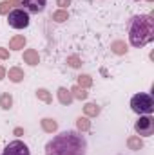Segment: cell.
<instances>
[{
    "instance_id": "6da1fadb",
    "label": "cell",
    "mask_w": 154,
    "mask_h": 155,
    "mask_svg": "<svg viewBox=\"0 0 154 155\" xmlns=\"http://www.w3.org/2000/svg\"><path fill=\"white\" fill-rule=\"evenodd\" d=\"M44 152L45 155H87V139L78 130H64L45 143Z\"/></svg>"
},
{
    "instance_id": "5b68a950",
    "label": "cell",
    "mask_w": 154,
    "mask_h": 155,
    "mask_svg": "<svg viewBox=\"0 0 154 155\" xmlns=\"http://www.w3.org/2000/svg\"><path fill=\"white\" fill-rule=\"evenodd\" d=\"M134 132L140 137H151L154 134V117L152 116H140L134 123Z\"/></svg>"
},
{
    "instance_id": "603a6c76",
    "label": "cell",
    "mask_w": 154,
    "mask_h": 155,
    "mask_svg": "<svg viewBox=\"0 0 154 155\" xmlns=\"http://www.w3.org/2000/svg\"><path fill=\"white\" fill-rule=\"evenodd\" d=\"M13 9V4L9 2V0H2L0 2V15L2 16H7V13Z\"/></svg>"
},
{
    "instance_id": "e0dca14e",
    "label": "cell",
    "mask_w": 154,
    "mask_h": 155,
    "mask_svg": "<svg viewBox=\"0 0 154 155\" xmlns=\"http://www.w3.org/2000/svg\"><path fill=\"white\" fill-rule=\"evenodd\" d=\"M91 128H93V123H91V119H89V117L80 116L76 119V130H78V132L85 134V132H91Z\"/></svg>"
},
{
    "instance_id": "9a60e30c",
    "label": "cell",
    "mask_w": 154,
    "mask_h": 155,
    "mask_svg": "<svg viewBox=\"0 0 154 155\" xmlns=\"http://www.w3.org/2000/svg\"><path fill=\"white\" fill-rule=\"evenodd\" d=\"M143 146H145L143 137H140V135H129V137H127V148H129V150L140 152V150H143Z\"/></svg>"
},
{
    "instance_id": "ba28073f",
    "label": "cell",
    "mask_w": 154,
    "mask_h": 155,
    "mask_svg": "<svg viewBox=\"0 0 154 155\" xmlns=\"http://www.w3.org/2000/svg\"><path fill=\"white\" fill-rule=\"evenodd\" d=\"M56 99L62 107H71L73 101H75V97H73V94L67 87H58L56 88Z\"/></svg>"
},
{
    "instance_id": "9c48e42d",
    "label": "cell",
    "mask_w": 154,
    "mask_h": 155,
    "mask_svg": "<svg viewBox=\"0 0 154 155\" xmlns=\"http://www.w3.org/2000/svg\"><path fill=\"white\" fill-rule=\"evenodd\" d=\"M22 60L24 63H27L29 67H37L40 63V54L37 49H24V54H22Z\"/></svg>"
},
{
    "instance_id": "1f68e13d",
    "label": "cell",
    "mask_w": 154,
    "mask_h": 155,
    "mask_svg": "<svg viewBox=\"0 0 154 155\" xmlns=\"http://www.w3.org/2000/svg\"><path fill=\"white\" fill-rule=\"evenodd\" d=\"M120 155H121V153H120Z\"/></svg>"
},
{
    "instance_id": "ffe728a7",
    "label": "cell",
    "mask_w": 154,
    "mask_h": 155,
    "mask_svg": "<svg viewBox=\"0 0 154 155\" xmlns=\"http://www.w3.org/2000/svg\"><path fill=\"white\" fill-rule=\"evenodd\" d=\"M71 94H73V97L75 99H80V101H85L87 97H89V92L85 90V88H82V87H78V85H73L71 88Z\"/></svg>"
},
{
    "instance_id": "277c9868",
    "label": "cell",
    "mask_w": 154,
    "mask_h": 155,
    "mask_svg": "<svg viewBox=\"0 0 154 155\" xmlns=\"http://www.w3.org/2000/svg\"><path fill=\"white\" fill-rule=\"evenodd\" d=\"M7 24L13 29H26L31 24V16L24 7H13L7 13Z\"/></svg>"
},
{
    "instance_id": "4fadbf2b",
    "label": "cell",
    "mask_w": 154,
    "mask_h": 155,
    "mask_svg": "<svg viewBox=\"0 0 154 155\" xmlns=\"http://www.w3.org/2000/svg\"><path fill=\"white\" fill-rule=\"evenodd\" d=\"M27 45V38L24 35H15L13 38L9 40V51H24Z\"/></svg>"
},
{
    "instance_id": "8992f818",
    "label": "cell",
    "mask_w": 154,
    "mask_h": 155,
    "mask_svg": "<svg viewBox=\"0 0 154 155\" xmlns=\"http://www.w3.org/2000/svg\"><path fill=\"white\" fill-rule=\"evenodd\" d=\"M2 155H31V150H29V146H27L24 141L15 139V141H11L9 144H5Z\"/></svg>"
},
{
    "instance_id": "484cf974",
    "label": "cell",
    "mask_w": 154,
    "mask_h": 155,
    "mask_svg": "<svg viewBox=\"0 0 154 155\" xmlns=\"http://www.w3.org/2000/svg\"><path fill=\"white\" fill-rule=\"evenodd\" d=\"M13 135H16V137H22V135H24V128H22V126H16V128H13Z\"/></svg>"
},
{
    "instance_id": "f1b7e54d",
    "label": "cell",
    "mask_w": 154,
    "mask_h": 155,
    "mask_svg": "<svg viewBox=\"0 0 154 155\" xmlns=\"http://www.w3.org/2000/svg\"><path fill=\"white\" fill-rule=\"evenodd\" d=\"M145 2H149V4H152V2H154V0H145Z\"/></svg>"
},
{
    "instance_id": "5bb4252c",
    "label": "cell",
    "mask_w": 154,
    "mask_h": 155,
    "mask_svg": "<svg viewBox=\"0 0 154 155\" xmlns=\"http://www.w3.org/2000/svg\"><path fill=\"white\" fill-rule=\"evenodd\" d=\"M100 114H102V107H100L98 103L89 101V103H85V105H83V116H85V117L93 119V117H98Z\"/></svg>"
},
{
    "instance_id": "44dd1931",
    "label": "cell",
    "mask_w": 154,
    "mask_h": 155,
    "mask_svg": "<svg viewBox=\"0 0 154 155\" xmlns=\"http://www.w3.org/2000/svg\"><path fill=\"white\" fill-rule=\"evenodd\" d=\"M76 85L82 87V88H85V90H89L93 87V76H89V74H80V76H76Z\"/></svg>"
},
{
    "instance_id": "83f0119b",
    "label": "cell",
    "mask_w": 154,
    "mask_h": 155,
    "mask_svg": "<svg viewBox=\"0 0 154 155\" xmlns=\"http://www.w3.org/2000/svg\"><path fill=\"white\" fill-rule=\"evenodd\" d=\"M11 4H13V7H18V5H22V0H9Z\"/></svg>"
},
{
    "instance_id": "ac0fdd59",
    "label": "cell",
    "mask_w": 154,
    "mask_h": 155,
    "mask_svg": "<svg viewBox=\"0 0 154 155\" xmlns=\"http://www.w3.org/2000/svg\"><path fill=\"white\" fill-rule=\"evenodd\" d=\"M51 20L56 22V24L67 22V20H69V11H67V9H56V11L51 13Z\"/></svg>"
},
{
    "instance_id": "4dcf8cb0",
    "label": "cell",
    "mask_w": 154,
    "mask_h": 155,
    "mask_svg": "<svg viewBox=\"0 0 154 155\" xmlns=\"http://www.w3.org/2000/svg\"><path fill=\"white\" fill-rule=\"evenodd\" d=\"M0 155H2V153H0Z\"/></svg>"
},
{
    "instance_id": "7c38bea8",
    "label": "cell",
    "mask_w": 154,
    "mask_h": 155,
    "mask_svg": "<svg viewBox=\"0 0 154 155\" xmlns=\"http://www.w3.org/2000/svg\"><path fill=\"white\" fill-rule=\"evenodd\" d=\"M111 52L116 54V56H125L127 52H129V43L125 41V40H114V41H111Z\"/></svg>"
},
{
    "instance_id": "2e32d148",
    "label": "cell",
    "mask_w": 154,
    "mask_h": 155,
    "mask_svg": "<svg viewBox=\"0 0 154 155\" xmlns=\"http://www.w3.org/2000/svg\"><path fill=\"white\" fill-rule=\"evenodd\" d=\"M35 96H37V99L42 101V103H45V105H53V94L47 90V88H44V87H40L35 90Z\"/></svg>"
},
{
    "instance_id": "52a82bcc",
    "label": "cell",
    "mask_w": 154,
    "mask_h": 155,
    "mask_svg": "<svg viewBox=\"0 0 154 155\" xmlns=\"http://www.w3.org/2000/svg\"><path fill=\"white\" fill-rule=\"evenodd\" d=\"M22 5L24 9L31 15H38L45 11V5H47V0H22Z\"/></svg>"
},
{
    "instance_id": "7a4b0ae2",
    "label": "cell",
    "mask_w": 154,
    "mask_h": 155,
    "mask_svg": "<svg viewBox=\"0 0 154 155\" xmlns=\"http://www.w3.org/2000/svg\"><path fill=\"white\" fill-rule=\"evenodd\" d=\"M129 45L142 49L154 41V16L152 15H134L127 22Z\"/></svg>"
},
{
    "instance_id": "3957f363",
    "label": "cell",
    "mask_w": 154,
    "mask_h": 155,
    "mask_svg": "<svg viewBox=\"0 0 154 155\" xmlns=\"http://www.w3.org/2000/svg\"><path fill=\"white\" fill-rule=\"evenodd\" d=\"M131 110L138 116H152L154 112V97L152 94L138 92L131 97Z\"/></svg>"
},
{
    "instance_id": "8fae6325",
    "label": "cell",
    "mask_w": 154,
    "mask_h": 155,
    "mask_svg": "<svg viewBox=\"0 0 154 155\" xmlns=\"http://www.w3.org/2000/svg\"><path fill=\"white\" fill-rule=\"evenodd\" d=\"M5 78L11 81V83H22L24 81V69L22 67H18V65H15V67H9V71L5 72Z\"/></svg>"
},
{
    "instance_id": "4316f807",
    "label": "cell",
    "mask_w": 154,
    "mask_h": 155,
    "mask_svg": "<svg viewBox=\"0 0 154 155\" xmlns=\"http://www.w3.org/2000/svg\"><path fill=\"white\" fill-rule=\"evenodd\" d=\"M5 72H7V69H5L4 65H0V81L5 79Z\"/></svg>"
},
{
    "instance_id": "cb8c5ba5",
    "label": "cell",
    "mask_w": 154,
    "mask_h": 155,
    "mask_svg": "<svg viewBox=\"0 0 154 155\" xmlns=\"http://www.w3.org/2000/svg\"><path fill=\"white\" fill-rule=\"evenodd\" d=\"M9 56H11V51H9L7 47H0V61L9 60Z\"/></svg>"
},
{
    "instance_id": "7402d4cb",
    "label": "cell",
    "mask_w": 154,
    "mask_h": 155,
    "mask_svg": "<svg viewBox=\"0 0 154 155\" xmlns=\"http://www.w3.org/2000/svg\"><path fill=\"white\" fill-rule=\"evenodd\" d=\"M65 63H67L69 69H82V65H83V61H82V58L78 54H69L65 58Z\"/></svg>"
},
{
    "instance_id": "f546056e",
    "label": "cell",
    "mask_w": 154,
    "mask_h": 155,
    "mask_svg": "<svg viewBox=\"0 0 154 155\" xmlns=\"http://www.w3.org/2000/svg\"><path fill=\"white\" fill-rule=\"evenodd\" d=\"M134 2H140V0H134Z\"/></svg>"
},
{
    "instance_id": "30bf717a",
    "label": "cell",
    "mask_w": 154,
    "mask_h": 155,
    "mask_svg": "<svg viewBox=\"0 0 154 155\" xmlns=\"http://www.w3.org/2000/svg\"><path fill=\"white\" fill-rule=\"evenodd\" d=\"M40 128L44 134H56L58 132V121L53 117H42L40 119Z\"/></svg>"
},
{
    "instance_id": "d4e9b609",
    "label": "cell",
    "mask_w": 154,
    "mask_h": 155,
    "mask_svg": "<svg viewBox=\"0 0 154 155\" xmlns=\"http://www.w3.org/2000/svg\"><path fill=\"white\" fill-rule=\"evenodd\" d=\"M56 5L58 9H67L71 5V0H56Z\"/></svg>"
},
{
    "instance_id": "d6986e66",
    "label": "cell",
    "mask_w": 154,
    "mask_h": 155,
    "mask_svg": "<svg viewBox=\"0 0 154 155\" xmlns=\"http://www.w3.org/2000/svg\"><path fill=\"white\" fill-rule=\"evenodd\" d=\"M0 108L5 110V112L13 108V96H11V92H2L0 94Z\"/></svg>"
}]
</instances>
